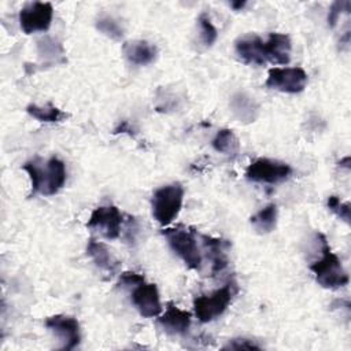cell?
Instances as JSON below:
<instances>
[{
	"instance_id": "obj_1",
	"label": "cell",
	"mask_w": 351,
	"mask_h": 351,
	"mask_svg": "<svg viewBox=\"0 0 351 351\" xmlns=\"http://www.w3.org/2000/svg\"><path fill=\"white\" fill-rule=\"evenodd\" d=\"M22 169L27 173L30 180L32 195L52 196L58 193L66 182V166L63 160L56 156L43 159L36 156L23 163Z\"/></svg>"
},
{
	"instance_id": "obj_2",
	"label": "cell",
	"mask_w": 351,
	"mask_h": 351,
	"mask_svg": "<svg viewBox=\"0 0 351 351\" xmlns=\"http://www.w3.org/2000/svg\"><path fill=\"white\" fill-rule=\"evenodd\" d=\"M315 281L326 289H337L348 284L350 278L340 258L330 250L326 237L321 239V258L310 263Z\"/></svg>"
},
{
	"instance_id": "obj_3",
	"label": "cell",
	"mask_w": 351,
	"mask_h": 351,
	"mask_svg": "<svg viewBox=\"0 0 351 351\" xmlns=\"http://www.w3.org/2000/svg\"><path fill=\"white\" fill-rule=\"evenodd\" d=\"M184 203V188L180 182H171L158 188L151 199L152 217L158 223H171L181 211Z\"/></svg>"
},
{
	"instance_id": "obj_4",
	"label": "cell",
	"mask_w": 351,
	"mask_h": 351,
	"mask_svg": "<svg viewBox=\"0 0 351 351\" xmlns=\"http://www.w3.org/2000/svg\"><path fill=\"white\" fill-rule=\"evenodd\" d=\"M170 250L192 270H200L203 258L197 245L196 234L185 228H167L162 230Z\"/></svg>"
},
{
	"instance_id": "obj_5",
	"label": "cell",
	"mask_w": 351,
	"mask_h": 351,
	"mask_svg": "<svg viewBox=\"0 0 351 351\" xmlns=\"http://www.w3.org/2000/svg\"><path fill=\"white\" fill-rule=\"evenodd\" d=\"M237 292L234 282H228L210 293L199 295L193 299V311L196 318L206 324L211 322L225 313Z\"/></svg>"
},
{
	"instance_id": "obj_6",
	"label": "cell",
	"mask_w": 351,
	"mask_h": 351,
	"mask_svg": "<svg viewBox=\"0 0 351 351\" xmlns=\"http://www.w3.org/2000/svg\"><path fill=\"white\" fill-rule=\"evenodd\" d=\"M292 174V167L280 160L258 158L245 169V178L259 184H280Z\"/></svg>"
},
{
	"instance_id": "obj_7",
	"label": "cell",
	"mask_w": 351,
	"mask_h": 351,
	"mask_svg": "<svg viewBox=\"0 0 351 351\" xmlns=\"http://www.w3.org/2000/svg\"><path fill=\"white\" fill-rule=\"evenodd\" d=\"M307 73L302 67H273L265 85L284 93H300L307 85Z\"/></svg>"
},
{
	"instance_id": "obj_8",
	"label": "cell",
	"mask_w": 351,
	"mask_h": 351,
	"mask_svg": "<svg viewBox=\"0 0 351 351\" xmlns=\"http://www.w3.org/2000/svg\"><path fill=\"white\" fill-rule=\"evenodd\" d=\"M123 217L117 206L107 204L96 207L86 222V228L97 230L106 239H118L122 230Z\"/></svg>"
},
{
	"instance_id": "obj_9",
	"label": "cell",
	"mask_w": 351,
	"mask_h": 351,
	"mask_svg": "<svg viewBox=\"0 0 351 351\" xmlns=\"http://www.w3.org/2000/svg\"><path fill=\"white\" fill-rule=\"evenodd\" d=\"M53 18V8L51 3L34 1L29 3L19 11V25L23 33L32 34L37 32H47L51 27Z\"/></svg>"
},
{
	"instance_id": "obj_10",
	"label": "cell",
	"mask_w": 351,
	"mask_h": 351,
	"mask_svg": "<svg viewBox=\"0 0 351 351\" xmlns=\"http://www.w3.org/2000/svg\"><path fill=\"white\" fill-rule=\"evenodd\" d=\"M45 328L51 330L60 341V350H73L81 341L78 319L73 315L55 314L45 319Z\"/></svg>"
},
{
	"instance_id": "obj_11",
	"label": "cell",
	"mask_w": 351,
	"mask_h": 351,
	"mask_svg": "<svg viewBox=\"0 0 351 351\" xmlns=\"http://www.w3.org/2000/svg\"><path fill=\"white\" fill-rule=\"evenodd\" d=\"M130 300L144 318H154L162 313L158 287L152 282H147L145 280L132 287Z\"/></svg>"
},
{
	"instance_id": "obj_12",
	"label": "cell",
	"mask_w": 351,
	"mask_h": 351,
	"mask_svg": "<svg viewBox=\"0 0 351 351\" xmlns=\"http://www.w3.org/2000/svg\"><path fill=\"white\" fill-rule=\"evenodd\" d=\"M156 322L166 333L184 336L191 328L192 315L189 311L177 307L174 303H169L165 313L158 315Z\"/></svg>"
},
{
	"instance_id": "obj_13",
	"label": "cell",
	"mask_w": 351,
	"mask_h": 351,
	"mask_svg": "<svg viewBox=\"0 0 351 351\" xmlns=\"http://www.w3.org/2000/svg\"><path fill=\"white\" fill-rule=\"evenodd\" d=\"M234 49L237 56L247 64L263 66L266 64L265 41L256 34H247L236 40Z\"/></svg>"
},
{
	"instance_id": "obj_14",
	"label": "cell",
	"mask_w": 351,
	"mask_h": 351,
	"mask_svg": "<svg viewBox=\"0 0 351 351\" xmlns=\"http://www.w3.org/2000/svg\"><path fill=\"white\" fill-rule=\"evenodd\" d=\"M197 236L200 237V241L207 252V258L211 262V273H221L228 266L229 262L228 250L230 247V243L221 237H213L202 233Z\"/></svg>"
},
{
	"instance_id": "obj_15",
	"label": "cell",
	"mask_w": 351,
	"mask_h": 351,
	"mask_svg": "<svg viewBox=\"0 0 351 351\" xmlns=\"http://www.w3.org/2000/svg\"><path fill=\"white\" fill-rule=\"evenodd\" d=\"M291 38L284 33H270L265 41L266 60L274 64H288L291 60Z\"/></svg>"
},
{
	"instance_id": "obj_16",
	"label": "cell",
	"mask_w": 351,
	"mask_h": 351,
	"mask_svg": "<svg viewBox=\"0 0 351 351\" xmlns=\"http://www.w3.org/2000/svg\"><path fill=\"white\" fill-rule=\"evenodd\" d=\"M86 255L104 273L112 276L119 270V261L114 256L111 250L101 241L89 239L86 244Z\"/></svg>"
},
{
	"instance_id": "obj_17",
	"label": "cell",
	"mask_w": 351,
	"mask_h": 351,
	"mask_svg": "<svg viewBox=\"0 0 351 351\" xmlns=\"http://www.w3.org/2000/svg\"><path fill=\"white\" fill-rule=\"evenodd\" d=\"M122 52L130 63L144 66L155 60L158 49L154 44L145 40H133V41L123 43Z\"/></svg>"
},
{
	"instance_id": "obj_18",
	"label": "cell",
	"mask_w": 351,
	"mask_h": 351,
	"mask_svg": "<svg viewBox=\"0 0 351 351\" xmlns=\"http://www.w3.org/2000/svg\"><path fill=\"white\" fill-rule=\"evenodd\" d=\"M233 115L243 123L254 122L259 115V104L244 92H236L229 101Z\"/></svg>"
},
{
	"instance_id": "obj_19",
	"label": "cell",
	"mask_w": 351,
	"mask_h": 351,
	"mask_svg": "<svg viewBox=\"0 0 351 351\" xmlns=\"http://www.w3.org/2000/svg\"><path fill=\"white\" fill-rule=\"evenodd\" d=\"M277 215H278L277 206L274 203H269L267 206L261 208L258 213H255L250 218V222L259 234H266L274 230L277 225Z\"/></svg>"
},
{
	"instance_id": "obj_20",
	"label": "cell",
	"mask_w": 351,
	"mask_h": 351,
	"mask_svg": "<svg viewBox=\"0 0 351 351\" xmlns=\"http://www.w3.org/2000/svg\"><path fill=\"white\" fill-rule=\"evenodd\" d=\"M211 145L217 152L229 155V156L236 155L240 149V141L237 136L233 133V130L230 129L218 130L211 141Z\"/></svg>"
},
{
	"instance_id": "obj_21",
	"label": "cell",
	"mask_w": 351,
	"mask_h": 351,
	"mask_svg": "<svg viewBox=\"0 0 351 351\" xmlns=\"http://www.w3.org/2000/svg\"><path fill=\"white\" fill-rule=\"evenodd\" d=\"M26 111L29 115H32L34 119L40 122H60L62 119L67 118V114L59 110L58 107L52 106L51 103L45 106H37V104H29L26 107Z\"/></svg>"
},
{
	"instance_id": "obj_22",
	"label": "cell",
	"mask_w": 351,
	"mask_h": 351,
	"mask_svg": "<svg viewBox=\"0 0 351 351\" xmlns=\"http://www.w3.org/2000/svg\"><path fill=\"white\" fill-rule=\"evenodd\" d=\"M96 29L115 41H119L123 37V27L119 25L117 19H114L110 15H100L96 19Z\"/></svg>"
},
{
	"instance_id": "obj_23",
	"label": "cell",
	"mask_w": 351,
	"mask_h": 351,
	"mask_svg": "<svg viewBox=\"0 0 351 351\" xmlns=\"http://www.w3.org/2000/svg\"><path fill=\"white\" fill-rule=\"evenodd\" d=\"M197 22H199L200 38H202L203 44H204L206 47H211V45L215 43L217 37H218V32H217L215 26L213 25L210 16H208L206 12H202V14L199 15Z\"/></svg>"
},
{
	"instance_id": "obj_24",
	"label": "cell",
	"mask_w": 351,
	"mask_h": 351,
	"mask_svg": "<svg viewBox=\"0 0 351 351\" xmlns=\"http://www.w3.org/2000/svg\"><path fill=\"white\" fill-rule=\"evenodd\" d=\"M38 53L41 56H45V58H58L60 55L64 53L63 51V47L56 43L55 40L49 38V37H45L43 40L38 41Z\"/></svg>"
},
{
	"instance_id": "obj_25",
	"label": "cell",
	"mask_w": 351,
	"mask_h": 351,
	"mask_svg": "<svg viewBox=\"0 0 351 351\" xmlns=\"http://www.w3.org/2000/svg\"><path fill=\"white\" fill-rule=\"evenodd\" d=\"M326 204L333 214H336L346 223H350V203H344L337 196L332 195L328 197Z\"/></svg>"
},
{
	"instance_id": "obj_26",
	"label": "cell",
	"mask_w": 351,
	"mask_h": 351,
	"mask_svg": "<svg viewBox=\"0 0 351 351\" xmlns=\"http://www.w3.org/2000/svg\"><path fill=\"white\" fill-rule=\"evenodd\" d=\"M351 3L348 0H336L332 3L328 12V25L329 27H335L341 12H350Z\"/></svg>"
},
{
	"instance_id": "obj_27",
	"label": "cell",
	"mask_w": 351,
	"mask_h": 351,
	"mask_svg": "<svg viewBox=\"0 0 351 351\" xmlns=\"http://www.w3.org/2000/svg\"><path fill=\"white\" fill-rule=\"evenodd\" d=\"M261 350V346L256 344L255 341L250 340V339H244V337H239V339H232L225 347L223 350Z\"/></svg>"
},
{
	"instance_id": "obj_28",
	"label": "cell",
	"mask_w": 351,
	"mask_h": 351,
	"mask_svg": "<svg viewBox=\"0 0 351 351\" xmlns=\"http://www.w3.org/2000/svg\"><path fill=\"white\" fill-rule=\"evenodd\" d=\"M143 280H145L143 274H138L136 271H125L121 274L117 285L121 288H132L133 285L141 282Z\"/></svg>"
},
{
	"instance_id": "obj_29",
	"label": "cell",
	"mask_w": 351,
	"mask_h": 351,
	"mask_svg": "<svg viewBox=\"0 0 351 351\" xmlns=\"http://www.w3.org/2000/svg\"><path fill=\"white\" fill-rule=\"evenodd\" d=\"M114 133H129L133 134V126L128 121H122L118 128L114 130Z\"/></svg>"
},
{
	"instance_id": "obj_30",
	"label": "cell",
	"mask_w": 351,
	"mask_h": 351,
	"mask_svg": "<svg viewBox=\"0 0 351 351\" xmlns=\"http://www.w3.org/2000/svg\"><path fill=\"white\" fill-rule=\"evenodd\" d=\"M245 5V1L243 0H237V1H230V7L233 8V10H236V11H240L243 7Z\"/></svg>"
},
{
	"instance_id": "obj_31",
	"label": "cell",
	"mask_w": 351,
	"mask_h": 351,
	"mask_svg": "<svg viewBox=\"0 0 351 351\" xmlns=\"http://www.w3.org/2000/svg\"><path fill=\"white\" fill-rule=\"evenodd\" d=\"M339 165H340V167H346V169H350V156H346L344 159H341V160L339 162Z\"/></svg>"
}]
</instances>
